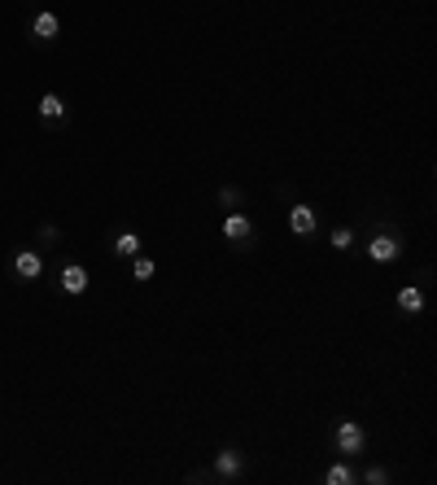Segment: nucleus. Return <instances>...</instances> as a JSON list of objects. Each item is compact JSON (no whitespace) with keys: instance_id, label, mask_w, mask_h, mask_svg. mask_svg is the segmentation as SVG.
I'll use <instances>...</instances> for the list:
<instances>
[{"instance_id":"obj_11","label":"nucleus","mask_w":437,"mask_h":485,"mask_svg":"<svg viewBox=\"0 0 437 485\" xmlns=\"http://www.w3.org/2000/svg\"><path fill=\"white\" fill-rule=\"evenodd\" d=\"M215 468H219V477H236L240 472V455H236V450H219Z\"/></svg>"},{"instance_id":"obj_4","label":"nucleus","mask_w":437,"mask_h":485,"mask_svg":"<svg viewBox=\"0 0 437 485\" xmlns=\"http://www.w3.org/2000/svg\"><path fill=\"white\" fill-rule=\"evenodd\" d=\"M250 232H254V223L240 215V210H232V215L223 219V236L228 240H250Z\"/></svg>"},{"instance_id":"obj_15","label":"nucleus","mask_w":437,"mask_h":485,"mask_svg":"<svg viewBox=\"0 0 437 485\" xmlns=\"http://www.w3.org/2000/svg\"><path fill=\"white\" fill-rule=\"evenodd\" d=\"M385 481H390V477H385L381 468H371V472H367V485H385Z\"/></svg>"},{"instance_id":"obj_8","label":"nucleus","mask_w":437,"mask_h":485,"mask_svg":"<svg viewBox=\"0 0 437 485\" xmlns=\"http://www.w3.org/2000/svg\"><path fill=\"white\" fill-rule=\"evenodd\" d=\"M31 31H36V40H53L57 31H61V22H57V13H36Z\"/></svg>"},{"instance_id":"obj_9","label":"nucleus","mask_w":437,"mask_h":485,"mask_svg":"<svg viewBox=\"0 0 437 485\" xmlns=\"http://www.w3.org/2000/svg\"><path fill=\"white\" fill-rule=\"evenodd\" d=\"M40 114L44 118H66V101H61L57 92H44L40 96Z\"/></svg>"},{"instance_id":"obj_10","label":"nucleus","mask_w":437,"mask_h":485,"mask_svg":"<svg viewBox=\"0 0 437 485\" xmlns=\"http://www.w3.org/2000/svg\"><path fill=\"white\" fill-rule=\"evenodd\" d=\"M114 254H118V258H136V254H140V236H136V232H118V236H114Z\"/></svg>"},{"instance_id":"obj_13","label":"nucleus","mask_w":437,"mask_h":485,"mask_svg":"<svg viewBox=\"0 0 437 485\" xmlns=\"http://www.w3.org/2000/svg\"><path fill=\"white\" fill-rule=\"evenodd\" d=\"M350 245H354V232H350V228H337V232H332V249H342V254H346Z\"/></svg>"},{"instance_id":"obj_7","label":"nucleus","mask_w":437,"mask_h":485,"mask_svg":"<svg viewBox=\"0 0 437 485\" xmlns=\"http://www.w3.org/2000/svg\"><path fill=\"white\" fill-rule=\"evenodd\" d=\"M398 306H402V311H407V315H420V311H424V293H420L415 284L398 288Z\"/></svg>"},{"instance_id":"obj_14","label":"nucleus","mask_w":437,"mask_h":485,"mask_svg":"<svg viewBox=\"0 0 437 485\" xmlns=\"http://www.w3.org/2000/svg\"><path fill=\"white\" fill-rule=\"evenodd\" d=\"M132 276L136 280H153V263H149V258H136V263H132Z\"/></svg>"},{"instance_id":"obj_3","label":"nucleus","mask_w":437,"mask_h":485,"mask_svg":"<svg viewBox=\"0 0 437 485\" xmlns=\"http://www.w3.org/2000/svg\"><path fill=\"white\" fill-rule=\"evenodd\" d=\"M13 271H18L22 280H40V271H44V258L36 249H22L18 258H13Z\"/></svg>"},{"instance_id":"obj_6","label":"nucleus","mask_w":437,"mask_h":485,"mask_svg":"<svg viewBox=\"0 0 437 485\" xmlns=\"http://www.w3.org/2000/svg\"><path fill=\"white\" fill-rule=\"evenodd\" d=\"M61 288H66V293H84V288H88V271L79 267V263L61 267Z\"/></svg>"},{"instance_id":"obj_2","label":"nucleus","mask_w":437,"mask_h":485,"mask_svg":"<svg viewBox=\"0 0 437 485\" xmlns=\"http://www.w3.org/2000/svg\"><path fill=\"white\" fill-rule=\"evenodd\" d=\"M367 258H371V263H394V258H398V240L390 232H376L367 240Z\"/></svg>"},{"instance_id":"obj_12","label":"nucleus","mask_w":437,"mask_h":485,"mask_svg":"<svg viewBox=\"0 0 437 485\" xmlns=\"http://www.w3.org/2000/svg\"><path fill=\"white\" fill-rule=\"evenodd\" d=\"M354 481V472H350V468L346 463H337V468H328V485H350Z\"/></svg>"},{"instance_id":"obj_5","label":"nucleus","mask_w":437,"mask_h":485,"mask_svg":"<svg viewBox=\"0 0 437 485\" xmlns=\"http://www.w3.org/2000/svg\"><path fill=\"white\" fill-rule=\"evenodd\" d=\"M289 228H293L298 236H311L315 232V210L311 206H293L289 210Z\"/></svg>"},{"instance_id":"obj_1","label":"nucleus","mask_w":437,"mask_h":485,"mask_svg":"<svg viewBox=\"0 0 437 485\" xmlns=\"http://www.w3.org/2000/svg\"><path fill=\"white\" fill-rule=\"evenodd\" d=\"M363 442H367V433H363L359 419H342V424H337V450H342V455H359Z\"/></svg>"}]
</instances>
